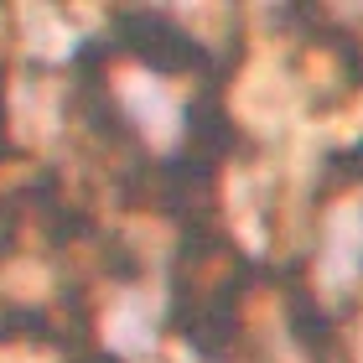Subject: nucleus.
I'll return each instance as SVG.
<instances>
[{
  "instance_id": "obj_1",
  "label": "nucleus",
  "mask_w": 363,
  "mask_h": 363,
  "mask_svg": "<svg viewBox=\"0 0 363 363\" xmlns=\"http://www.w3.org/2000/svg\"><path fill=\"white\" fill-rule=\"evenodd\" d=\"M120 37L140 62H151L156 73H192L203 68V47H197L182 26H172L167 16H120Z\"/></svg>"
}]
</instances>
